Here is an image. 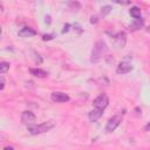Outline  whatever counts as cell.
<instances>
[{"label":"cell","mask_w":150,"mask_h":150,"mask_svg":"<svg viewBox=\"0 0 150 150\" xmlns=\"http://www.w3.org/2000/svg\"><path fill=\"white\" fill-rule=\"evenodd\" d=\"M132 69H134V66H132L130 62H128V61H122V62L117 66L116 71H117L118 74H128V73L131 71Z\"/></svg>","instance_id":"cell-5"},{"label":"cell","mask_w":150,"mask_h":150,"mask_svg":"<svg viewBox=\"0 0 150 150\" xmlns=\"http://www.w3.org/2000/svg\"><path fill=\"white\" fill-rule=\"evenodd\" d=\"M54 125L55 124L53 121H48V122H43V123L38 124V125H28L27 130L32 135H38V134H43V132L49 131L50 129L54 128Z\"/></svg>","instance_id":"cell-2"},{"label":"cell","mask_w":150,"mask_h":150,"mask_svg":"<svg viewBox=\"0 0 150 150\" xmlns=\"http://www.w3.org/2000/svg\"><path fill=\"white\" fill-rule=\"evenodd\" d=\"M4 150H14V149H13V146H6V148H4Z\"/></svg>","instance_id":"cell-23"},{"label":"cell","mask_w":150,"mask_h":150,"mask_svg":"<svg viewBox=\"0 0 150 150\" xmlns=\"http://www.w3.org/2000/svg\"><path fill=\"white\" fill-rule=\"evenodd\" d=\"M53 38H54V34H43V35H42V40H45V41L52 40Z\"/></svg>","instance_id":"cell-17"},{"label":"cell","mask_w":150,"mask_h":150,"mask_svg":"<svg viewBox=\"0 0 150 150\" xmlns=\"http://www.w3.org/2000/svg\"><path fill=\"white\" fill-rule=\"evenodd\" d=\"M46 22H47V23H49V22H50V16H49V15H47V16H46Z\"/></svg>","instance_id":"cell-22"},{"label":"cell","mask_w":150,"mask_h":150,"mask_svg":"<svg viewBox=\"0 0 150 150\" xmlns=\"http://www.w3.org/2000/svg\"><path fill=\"white\" fill-rule=\"evenodd\" d=\"M145 130H146V131H148V130H150V122H149V123L145 125Z\"/></svg>","instance_id":"cell-24"},{"label":"cell","mask_w":150,"mask_h":150,"mask_svg":"<svg viewBox=\"0 0 150 150\" xmlns=\"http://www.w3.org/2000/svg\"><path fill=\"white\" fill-rule=\"evenodd\" d=\"M68 6L71 7V8H74V9H80L81 8L80 2H77V1H69L68 2Z\"/></svg>","instance_id":"cell-16"},{"label":"cell","mask_w":150,"mask_h":150,"mask_svg":"<svg viewBox=\"0 0 150 150\" xmlns=\"http://www.w3.org/2000/svg\"><path fill=\"white\" fill-rule=\"evenodd\" d=\"M108 103H109V98L105 94H101L98 95L95 100H94V108L96 109H100V110H104L107 107H108Z\"/></svg>","instance_id":"cell-3"},{"label":"cell","mask_w":150,"mask_h":150,"mask_svg":"<svg viewBox=\"0 0 150 150\" xmlns=\"http://www.w3.org/2000/svg\"><path fill=\"white\" fill-rule=\"evenodd\" d=\"M29 73L35 77H47L48 76V73L41 68H30Z\"/></svg>","instance_id":"cell-11"},{"label":"cell","mask_w":150,"mask_h":150,"mask_svg":"<svg viewBox=\"0 0 150 150\" xmlns=\"http://www.w3.org/2000/svg\"><path fill=\"white\" fill-rule=\"evenodd\" d=\"M8 69H9V63L8 62H6V61L0 62V73L1 74H5Z\"/></svg>","instance_id":"cell-14"},{"label":"cell","mask_w":150,"mask_h":150,"mask_svg":"<svg viewBox=\"0 0 150 150\" xmlns=\"http://www.w3.org/2000/svg\"><path fill=\"white\" fill-rule=\"evenodd\" d=\"M21 122L25 124H33L35 122V115L32 111H23L21 115Z\"/></svg>","instance_id":"cell-8"},{"label":"cell","mask_w":150,"mask_h":150,"mask_svg":"<svg viewBox=\"0 0 150 150\" xmlns=\"http://www.w3.org/2000/svg\"><path fill=\"white\" fill-rule=\"evenodd\" d=\"M143 26H144V21H143V19L141 18V19L134 20V21L130 23L129 28H130V30H138V29H141Z\"/></svg>","instance_id":"cell-12"},{"label":"cell","mask_w":150,"mask_h":150,"mask_svg":"<svg viewBox=\"0 0 150 150\" xmlns=\"http://www.w3.org/2000/svg\"><path fill=\"white\" fill-rule=\"evenodd\" d=\"M117 4H120V5H128L129 4V1H116Z\"/></svg>","instance_id":"cell-21"},{"label":"cell","mask_w":150,"mask_h":150,"mask_svg":"<svg viewBox=\"0 0 150 150\" xmlns=\"http://www.w3.org/2000/svg\"><path fill=\"white\" fill-rule=\"evenodd\" d=\"M102 111H103V110H100V109L94 108V109H93L91 111H89V114H88L89 121H90V122H95V121H97V120L102 116Z\"/></svg>","instance_id":"cell-10"},{"label":"cell","mask_w":150,"mask_h":150,"mask_svg":"<svg viewBox=\"0 0 150 150\" xmlns=\"http://www.w3.org/2000/svg\"><path fill=\"white\" fill-rule=\"evenodd\" d=\"M0 82H1V86H0V90H2L5 88V80H4V76H0Z\"/></svg>","instance_id":"cell-20"},{"label":"cell","mask_w":150,"mask_h":150,"mask_svg":"<svg viewBox=\"0 0 150 150\" xmlns=\"http://www.w3.org/2000/svg\"><path fill=\"white\" fill-rule=\"evenodd\" d=\"M35 34H36V32L30 27H23L19 30V35L22 38H30V36H34Z\"/></svg>","instance_id":"cell-9"},{"label":"cell","mask_w":150,"mask_h":150,"mask_svg":"<svg viewBox=\"0 0 150 150\" xmlns=\"http://www.w3.org/2000/svg\"><path fill=\"white\" fill-rule=\"evenodd\" d=\"M129 14L136 20V19H141V9L137 6H132L129 11Z\"/></svg>","instance_id":"cell-13"},{"label":"cell","mask_w":150,"mask_h":150,"mask_svg":"<svg viewBox=\"0 0 150 150\" xmlns=\"http://www.w3.org/2000/svg\"><path fill=\"white\" fill-rule=\"evenodd\" d=\"M114 40H115V43L117 47L123 48L127 42V34L124 32H118L117 34L114 35Z\"/></svg>","instance_id":"cell-6"},{"label":"cell","mask_w":150,"mask_h":150,"mask_svg":"<svg viewBox=\"0 0 150 150\" xmlns=\"http://www.w3.org/2000/svg\"><path fill=\"white\" fill-rule=\"evenodd\" d=\"M97 21H98V16L97 15H93L90 18V23H96Z\"/></svg>","instance_id":"cell-18"},{"label":"cell","mask_w":150,"mask_h":150,"mask_svg":"<svg viewBox=\"0 0 150 150\" xmlns=\"http://www.w3.org/2000/svg\"><path fill=\"white\" fill-rule=\"evenodd\" d=\"M69 28H70V25H69V23H66V25L63 26L62 33H66V32H68V30H69Z\"/></svg>","instance_id":"cell-19"},{"label":"cell","mask_w":150,"mask_h":150,"mask_svg":"<svg viewBox=\"0 0 150 150\" xmlns=\"http://www.w3.org/2000/svg\"><path fill=\"white\" fill-rule=\"evenodd\" d=\"M110 12H111V7H110V6H108V5H107V6H103V7L101 8V15H102V16L108 15Z\"/></svg>","instance_id":"cell-15"},{"label":"cell","mask_w":150,"mask_h":150,"mask_svg":"<svg viewBox=\"0 0 150 150\" xmlns=\"http://www.w3.org/2000/svg\"><path fill=\"white\" fill-rule=\"evenodd\" d=\"M121 121H122V116L121 115H115L111 118H109L108 122H107V125H105V131L107 132H112L120 125Z\"/></svg>","instance_id":"cell-4"},{"label":"cell","mask_w":150,"mask_h":150,"mask_svg":"<svg viewBox=\"0 0 150 150\" xmlns=\"http://www.w3.org/2000/svg\"><path fill=\"white\" fill-rule=\"evenodd\" d=\"M108 50V47L105 45L104 41L100 40L95 43L94 48H93V52H91V59L90 61L91 62H97L98 60H101V57L104 55V53Z\"/></svg>","instance_id":"cell-1"},{"label":"cell","mask_w":150,"mask_h":150,"mask_svg":"<svg viewBox=\"0 0 150 150\" xmlns=\"http://www.w3.org/2000/svg\"><path fill=\"white\" fill-rule=\"evenodd\" d=\"M50 97L54 102H67V101H69V96L66 93H62V91H54V93H52Z\"/></svg>","instance_id":"cell-7"}]
</instances>
